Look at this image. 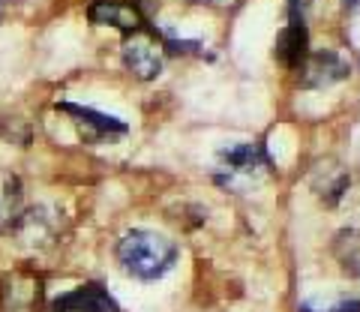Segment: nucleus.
<instances>
[{"label":"nucleus","instance_id":"nucleus-1","mask_svg":"<svg viewBox=\"0 0 360 312\" xmlns=\"http://www.w3.org/2000/svg\"><path fill=\"white\" fill-rule=\"evenodd\" d=\"M120 271L141 282H156L177 264V243L150 228H132L117 240Z\"/></svg>","mask_w":360,"mask_h":312},{"label":"nucleus","instance_id":"nucleus-2","mask_svg":"<svg viewBox=\"0 0 360 312\" xmlns=\"http://www.w3.org/2000/svg\"><path fill=\"white\" fill-rule=\"evenodd\" d=\"M270 171V160L262 150V144H231V148L219 150L217 162V181L229 189H240L255 183L258 177H264Z\"/></svg>","mask_w":360,"mask_h":312},{"label":"nucleus","instance_id":"nucleus-3","mask_svg":"<svg viewBox=\"0 0 360 312\" xmlns=\"http://www.w3.org/2000/svg\"><path fill=\"white\" fill-rule=\"evenodd\" d=\"M120 58H123L127 72L135 75L139 82H153V78H160L165 70V46H162L160 33L148 30V27L127 33Z\"/></svg>","mask_w":360,"mask_h":312},{"label":"nucleus","instance_id":"nucleus-4","mask_svg":"<svg viewBox=\"0 0 360 312\" xmlns=\"http://www.w3.org/2000/svg\"><path fill=\"white\" fill-rule=\"evenodd\" d=\"M42 297V276L30 267H18L0 276V312H39Z\"/></svg>","mask_w":360,"mask_h":312},{"label":"nucleus","instance_id":"nucleus-5","mask_svg":"<svg viewBox=\"0 0 360 312\" xmlns=\"http://www.w3.org/2000/svg\"><path fill=\"white\" fill-rule=\"evenodd\" d=\"M58 111H63L70 117V124L78 129L87 144H111L115 138H123L129 132V126L123 124L120 117L105 115V111H96L90 105H78V103H58Z\"/></svg>","mask_w":360,"mask_h":312},{"label":"nucleus","instance_id":"nucleus-6","mask_svg":"<svg viewBox=\"0 0 360 312\" xmlns=\"http://www.w3.org/2000/svg\"><path fill=\"white\" fill-rule=\"evenodd\" d=\"M348 75H352V63L333 48L309 51L307 60L300 63V84L312 87V91H324L330 84H340Z\"/></svg>","mask_w":360,"mask_h":312},{"label":"nucleus","instance_id":"nucleus-7","mask_svg":"<svg viewBox=\"0 0 360 312\" xmlns=\"http://www.w3.org/2000/svg\"><path fill=\"white\" fill-rule=\"evenodd\" d=\"M51 312H123L103 282H82L51 300Z\"/></svg>","mask_w":360,"mask_h":312},{"label":"nucleus","instance_id":"nucleus-8","mask_svg":"<svg viewBox=\"0 0 360 312\" xmlns=\"http://www.w3.org/2000/svg\"><path fill=\"white\" fill-rule=\"evenodd\" d=\"M87 18L96 27H115L123 33H135V30L148 27L141 9L129 4V0H94L87 6Z\"/></svg>","mask_w":360,"mask_h":312},{"label":"nucleus","instance_id":"nucleus-9","mask_svg":"<svg viewBox=\"0 0 360 312\" xmlns=\"http://www.w3.org/2000/svg\"><path fill=\"white\" fill-rule=\"evenodd\" d=\"M309 54V30L307 21L297 9L288 13V25L279 30V37L274 42V58L285 66V70H300V63L307 60Z\"/></svg>","mask_w":360,"mask_h":312},{"label":"nucleus","instance_id":"nucleus-10","mask_svg":"<svg viewBox=\"0 0 360 312\" xmlns=\"http://www.w3.org/2000/svg\"><path fill=\"white\" fill-rule=\"evenodd\" d=\"M25 214H27V202L21 177L9 169H0V238H15Z\"/></svg>","mask_w":360,"mask_h":312},{"label":"nucleus","instance_id":"nucleus-11","mask_svg":"<svg viewBox=\"0 0 360 312\" xmlns=\"http://www.w3.org/2000/svg\"><path fill=\"white\" fill-rule=\"evenodd\" d=\"M333 255H336V261H340L342 273L360 276V231L345 228V231L336 234V240H333Z\"/></svg>","mask_w":360,"mask_h":312},{"label":"nucleus","instance_id":"nucleus-12","mask_svg":"<svg viewBox=\"0 0 360 312\" xmlns=\"http://www.w3.org/2000/svg\"><path fill=\"white\" fill-rule=\"evenodd\" d=\"M319 174H321V181L315 177L312 189L319 193V198H321L324 204H336L345 195L348 183H352V174H348L345 169H321Z\"/></svg>","mask_w":360,"mask_h":312},{"label":"nucleus","instance_id":"nucleus-13","mask_svg":"<svg viewBox=\"0 0 360 312\" xmlns=\"http://www.w3.org/2000/svg\"><path fill=\"white\" fill-rule=\"evenodd\" d=\"M189 4L207 6V9H234V6H240L243 0H189Z\"/></svg>","mask_w":360,"mask_h":312},{"label":"nucleus","instance_id":"nucleus-14","mask_svg":"<svg viewBox=\"0 0 360 312\" xmlns=\"http://www.w3.org/2000/svg\"><path fill=\"white\" fill-rule=\"evenodd\" d=\"M307 4H309V0H291V6H295V9L297 6H307Z\"/></svg>","mask_w":360,"mask_h":312}]
</instances>
